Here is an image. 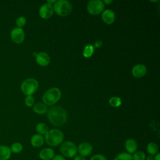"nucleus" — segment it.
<instances>
[{"instance_id": "1", "label": "nucleus", "mask_w": 160, "mask_h": 160, "mask_svg": "<svg viewBox=\"0 0 160 160\" xmlns=\"http://www.w3.org/2000/svg\"><path fill=\"white\" fill-rule=\"evenodd\" d=\"M48 118L51 124L56 126H62L68 119L67 112L65 109L58 106H55L48 110Z\"/></svg>"}, {"instance_id": "2", "label": "nucleus", "mask_w": 160, "mask_h": 160, "mask_svg": "<svg viewBox=\"0 0 160 160\" xmlns=\"http://www.w3.org/2000/svg\"><path fill=\"white\" fill-rule=\"evenodd\" d=\"M64 140V134L58 129L49 130L44 136V141L50 146L54 147L61 144Z\"/></svg>"}, {"instance_id": "3", "label": "nucleus", "mask_w": 160, "mask_h": 160, "mask_svg": "<svg viewBox=\"0 0 160 160\" xmlns=\"http://www.w3.org/2000/svg\"><path fill=\"white\" fill-rule=\"evenodd\" d=\"M61 96V92L57 88H52L48 89L43 95L42 101L44 104L51 106L56 103Z\"/></svg>"}, {"instance_id": "4", "label": "nucleus", "mask_w": 160, "mask_h": 160, "mask_svg": "<svg viewBox=\"0 0 160 160\" xmlns=\"http://www.w3.org/2000/svg\"><path fill=\"white\" fill-rule=\"evenodd\" d=\"M61 154L64 158H72L77 155L78 149L77 146L72 141H66L62 142L59 147Z\"/></svg>"}, {"instance_id": "5", "label": "nucleus", "mask_w": 160, "mask_h": 160, "mask_svg": "<svg viewBox=\"0 0 160 160\" xmlns=\"http://www.w3.org/2000/svg\"><path fill=\"white\" fill-rule=\"evenodd\" d=\"M54 11L60 16L65 17L68 16L72 11V6L71 3L65 0H59L54 4Z\"/></svg>"}, {"instance_id": "6", "label": "nucleus", "mask_w": 160, "mask_h": 160, "mask_svg": "<svg viewBox=\"0 0 160 160\" xmlns=\"http://www.w3.org/2000/svg\"><path fill=\"white\" fill-rule=\"evenodd\" d=\"M38 88V82L34 78H28L22 81L21 89L22 93L26 96H32Z\"/></svg>"}, {"instance_id": "7", "label": "nucleus", "mask_w": 160, "mask_h": 160, "mask_svg": "<svg viewBox=\"0 0 160 160\" xmlns=\"http://www.w3.org/2000/svg\"><path fill=\"white\" fill-rule=\"evenodd\" d=\"M104 9V4L100 0L90 1L87 6V9L91 15H98L102 12Z\"/></svg>"}, {"instance_id": "8", "label": "nucleus", "mask_w": 160, "mask_h": 160, "mask_svg": "<svg viewBox=\"0 0 160 160\" xmlns=\"http://www.w3.org/2000/svg\"><path fill=\"white\" fill-rule=\"evenodd\" d=\"M10 37L13 42L21 44L24 40L25 34L22 28L16 27L11 31Z\"/></svg>"}, {"instance_id": "9", "label": "nucleus", "mask_w": 160, "mask_h": 160, "mask_svg": "<svg viewBox=\"0 0 160 160\" xmlns=\"http://www.w3.org/2000/svg\"><path fill=\"white\" fill-rule=\"evenodd\" d=\"M54 13L53 6L48 3L42 4L39 9V14L43 19L50 18Z\"/></svg>"}, {"instance_id": "10", "label": "nucleus", "mask_w": 160, "mask_h": 160, "mask_svg": "<svg viewBox=\"0 0 160 160\" xmlns=\"http://www.w3.org/2000/svg\"><path fill=\"white\" fill-rule=\"evenodd\" d=\"M78 153L80 156H82L84 158L89 156L92 152V145L88 142H83L79 144L77 147Z\"/></svg>"}, {"instance_id": "11", "label": "nucleus", "mask_w": 160, "mask_h": 160, "mask_svg": "<svg viewBox=\"0 0 160 160\" xmlns=\"http://www.w3.org/2000/svg\"><path fill=\"white\" fill-rule=\"evenodd\" d=\"M54 156V151L51 148H43L39 152V158L41 160H52Z\"/></svg>"}, {"instance_id": "12", "label": "nucleus", "mask_w": 160, "mask_h": 160, "mask_svg": "<svg viewBox=\"0 0 160 160\" xmlns=\"http://www.w3.org/2000/svg\"><path fill=\"white\" fill-rule=\"evenodd\" d=\"M36 60L37 63L41 66H46L50 62V57L45 52H40L37 53L36 56Z\"/></svg>"}, {"instance_id": "13", "label": "nucleus", "mask_w": 160, "mask_h": 160, "mask_svg": "<svg viewBox=\"0 0 160 160\" xmlns=\"http://www.w3.org/2000/svg\"><path fill=\"white\" fill-rule=\"evenodd\" d=\"M146 67L144 64H138L132 68V74L134 77L136 78H140L146 74Z\"/></svg>"}, {"instance_id": "14", "label": "nucleus", "mask_w": 160, "mask_h": 160, "mask_svg": "<svg viewBox=\"0 0 160 160\" xmlns=\"http://www.w3.org/2000/svg\"><path fill=\"white\" fill-rule=\"evenodd\" d=\"M101 18L104 22L107 24H111L115 21V14L111 9H106L103 11Z\"/></svg>"}, {"instance_id": "15", "label": "nucleus", "mask_w": 160, "mask_h": 160, "mask_svg": "<svg viewBox=\"0 0 160 160\" xmlns=\"http://www.w3.org/2000/svg\"><path fill=\"white\" fill-rule=\"evenodd\" d=\"M124 147L126 150V152L130 154H132L136 151H137L138 143L134 139L132 138H129L126 141L124 144Z\"/></svg>"}, {"instance_id": "16", "label": "nucleus", "mask_w": 160, "mask_h": 160, "mask_svg": "<svg viewBox=\"0 0 160 160\" xmlns=\"http://www.w3.org/2000/svg\"><path fill=\"white\" fill-rule=\"evenodd\" d=\"M31 144L34 148H39L42 146L44 142V138L39 134L33 135L30 140Z\"/></svg>"}, {"instance_id": "17", "label": "nucleus", "mask_w": 160, "mask_h": 160, "mask_svg": "<svg viewBox=\"0 0 160 160\" xmlns=\"http://www.w3.org/2000/svg\"><path fill=\"white\" fill-rule=\"evenodd\" d=\"M11 156L10 148L6 145H0V160H8Z\"/></svg>"}, {"instance_id": "18", "label": "nucleus", "mask_w": 160, "mask_h": 160, "mask_svg": "<svg viewBox=\"0 0 160 160\" xmlns=\"http://www.w3.org/2000/svg\"><path fill=\"white\" fill-rule=\"evenodd\" d=\"M33 111L37 114H44L48 111V108L46 104L41 102H37L32 106Z\"/></svg>"}, {"instance_id": "19", "label": "nucleus", "mask_w": 160, "mask_h": 160, "mask_svg": "<svg viewBox=\"0 0 160 160\" xmlns=\"http://www.w3.org/2000/svg\"><path fill=\"white\" fill-rule=\"evenodd\" d=\"M146 151L149 155L154 156L159 152V146L154 142H150L147 144Z\"/></svg>"}, {"instance_id": "20", "label": "nucleus", "mask_w": 160, "mask_h": 160, "mask_svg": "<svg viewBox=\"0 0 160 160\" xmlns=\"http://www.w3.org/2000/svg\"><path fill=\"white\" fill-rule=\"evenodd\" d=\"M9 148H10L11 153H14V154H19L21 152V151L23 149L22 144L19 142H15L12 143L11 147Z\"/></svg>"}, {"instance_id": "21", "label": "nucleus", "mask_w": 160, "mask_h": 160, "mask_svg": "<svg viewBox=\"0 0 160 160\" xmlns=\"http://www.w3.org/2000/svg\"><path fill=\"white\" fill-rule=\"evenodd\" d=\"M36 130L39 134H41L42 136V135H45L47 133V132L49 131V129L48 126L46 124L40 122L36 125Z\"/></svg>"}, {"instance_id": "22", "label": "nucleus", "mask_w": 160, "mask_h": 160, "mask_svg": "<svg viewBox=\"0 0 160 160\" xmlns=\"http://www.w3.org/2000/svg\"><path fill=\"white\" fill-rule=\"evenodd\" d=\"M94 50V48L92 45H91V44L86 45L84 47L83 50V52H82L83 56L86 58H90L93 54Z\"/></svg>"}, {"instance_id": "23", "label": "nucleus", "mask_w": 160, "mask_h": 160, "mask_svg": "<svg viewBox=\"0 0 160 160\" xmlns=\"http://www.w3.org/2000/svg\"><path fill=\"white\" fill-rule=\"evenodd\" d=\"M113 160H132V154H130L126 152H121L118 154Z\"/></svg>"}, {"instance_id": "24", "label": "nucleus", "mask_w": 160, "mask_h": 160, "mask_svg": "<svg viewBox=\"0 0 160 160\" xmlns=\"http://www.w3.org/2000/svg\"><path fill=\"white\" fill-rule=\"evenodd\" d=\"M146 154L142 151H137L132 154V160H146Z\"/></svg>"}, {"instance_id": "25", "label": "nucleus", "mask_w": 160, "mask_h": 160, "mask_svg": "<svg viewBox=\"0 0 160 160\" xmlns=\"http://www.w3.org/2000/svg\"><path fill=\"white\" fill-rule=\"evenodd\" d=\"M109 103L112 107L117 108L121 105V99L119 97L114 96L109 99Z\"/></svg>"}, {"instance_id": "26", "label": "nucleus", "mask_w": 160, "mask_h": 160, "mask_svg": "<svg viewBox=\"0 0 160 160\" xmlns=\"http://www.w3.org/2000/svg\"><path fill=\"white\" fill-rule=\"evenodd\" d=\"M26 24V19L24 16H19L16 19V24L17 27L22 28Z\"/></svg>"}, {"instance_id": "27", "label": "nucleus", "mask_w": 160, "mask_h": 160, "mask_svg": "<svg viewBox=\"0 0 160 160\" xmlns=\"http://www.w3.org/2000/svg\"><path fill=\"white\" fill-rule=\"evenodd\" d=\"M24 103L28 107L33 106L34 104V98L32 96H26L24 99Z\"/></svg>"}, {"instance_id": "28", "label": "nucleus", "mask_w": 160, "mask_h": 160, "mask_svg": "<svg viewBox=\"0 0 160 160\" xmlns=\"http://www.w3.org/2000/svg\"><path fill=\"white\" fill-rule=\"evenodd\" d=\"M89 160H108L106 157L101 154H96L91 156Z\"/></svg>"}, {"instance_id": "29", "label": "nucleus", "mask_w": 160, "mask_h": 160, "mask_svg": "<svg viewBox=\"0 0 160 160\" xmlns=\"http://www.w3.org/2000/svg\"><path fill=\"white\" fill-rule=\"evenodd\" d=\"M52 160H66V158L61 154H56L54 156Z\"/></svg>"}, {"instance_id": "30", "label": "nucleus", "mask_w": 160, "mask_h": 160, "mask_svg": "<svg viewBox=\"0 0 160 160\" xmlns=\"http://www.w3.org/2000/svg\"><path fill=\"white\" fill-rule=\"evenodd\" d=\"M102 44V42L101 41H99V40H98L96 41L94 44V48H100Z\"/></svg>"}, {"instance_id": "31", "label": "nucleus", "mask_w": 160, "mask_h": 160, "mask_svg": "<svg viewBox=\"0 0 160 160\" xmlns=\"http://www.w3.org/2000/svg\"><path fill=\"white\" fill-rule=\"evenodd\" d=\"M74 160H86V158L80 156V155H76L74 157Z\"/></svg>"}, {"instance_id": "32", "label": "nucleus", "mask_w": 160, "mask_h": 160, "mask_svg": "<svg viewBox=\"0 0 160 160\" xmlns=\"http://www.w3.org/2000/svg\"><path fill=\"white\" fill-rule=\"evenodd\" d=\"M154 160H160V153L158 152L154 156Z\"/></svg>"}, {"instance_id": "33", "label": "nucleus", "mask_w": 160, "mask_h": 160, "mask_svg": "<svg viewBox=\"0 0 160 160\" xmlns=\"http://www.w3.org/2000/svg\"><path fill=\"white\" fill-rule=\"evenodd\" d=\"M104 4H106V5H109L110 4H111L112 2V0H104V1H102Z\"/></svg>"}, {"instance_id": "34", "label": "nucleus", "mask_w": 160, "mask_h": 160, "mask_svg": "<svg viewBox=\"0 0 160 160\" xmlns=\"http://www.w3.org/2000/svg\"><path fill=\"white\" fill-rule=\"evenodd\" d=\"M146 160H154V156L148 155V156H146Z\"/></svg>"}, {"instance_id": "35", "label": "nucleus", "mask_w": 160, "mask_h": 160, "mask_svg": "<svg viewBox=\"0 0 160 160\" xmlns=\"http://www.w3.org/2000/svg\"><path fill=\"white\" fill-rule=\"evenodd\" d=\"M56 2V0H53V1H47V3L49 4L52 5V4H54Z\"/></svg>"}]
</instances>
